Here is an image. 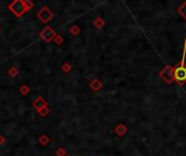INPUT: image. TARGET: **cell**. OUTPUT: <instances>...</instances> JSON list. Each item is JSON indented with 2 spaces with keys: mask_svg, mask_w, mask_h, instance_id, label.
<instances>
[{
  "mask_svg": "<svg viewBox=\"0 0 186 156\" xmlns=\"http://www.w3.org/2000/svg\"><path fill=\"white\" fill-rule=\"evenodd\" d=\"M10 9L17 16H21L25 11L28 10L26 5H25V2H23V1H14V2L10 5Z\"/></svg>",
  "mask_w": 186,
  "mask_h": 156,
  "instance_id": "cell-1",
  "label": "cell"
},
{
  "mask_svg": "<svg viewBox=\"0 0 186 156\" xmlns=\"http://www.w3.org/2000/svg\"><path fill=\"white\" fill-rule=\"evenodd\" d=\"M174 78L177 81H185L186 80V67H177L174 72Z\"/></svg>",
  "mask_w": 186,
  "mask_h": 156,
  "instance_id": "cell-2",
  "label": "cell"
},
{
  "mask_svg": "<svg viewBox=\"0 0 186 156\" xmlns=\"http://www.w3.org/2000/svg\"><path fill=\"white\" fill-rule=\"evenodd\" d=\"M180 12H181L182 14L184 15V16H186V3L183 5V7L181 8V10H180Z\"/></svg>",
  "mask_w": 186,
  "mask_h": 156,
  "instance_id": "cell-3",
  "label": "cell"
}]
</instances>
